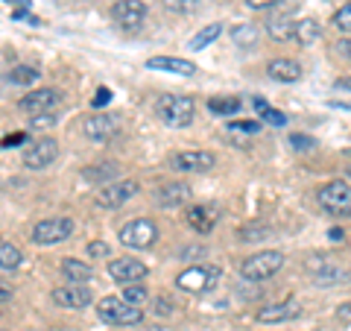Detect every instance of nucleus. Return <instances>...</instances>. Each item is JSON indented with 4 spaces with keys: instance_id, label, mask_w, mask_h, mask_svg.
<instances>
[{
    "instance_id": "obj_1",
    "label": "nucleus",
    "mask_w": 351,
    "mask_h": 331,
    "mask_svg": "<svg viewBox=\"0 0 351 331\" xmlns=\"http://www.w3.org/2000/svg\"><path fill=\"white\" fill-rule=\"evenodd\" d=\"M193 112H196L193 97H184V94H161L158 103H156V115L167 126H176V129L191 126Z\"/></svg>"
},
{
    "instance_id": "obj_2",
    "label": "nucleus",
    "mask_w": 351,
    "mask_h": 331,
    "mask_svg": "<svg viewBox=\"0 0 351 331\" xmlns=\"http://www.w3.org/2000/svg\"><path fill=\"white\" fill-rule=\"evenodd\" d=\"M219 279H223V270L214 267V264H199V267H188L176 275V288L184 293H211Z\"/></svg>"
},
{
    "instance_id": "obj_3",
    "label": "nucleus",
    "mask_w": 351,
    "mask_h": 331,
    "mask_svg": "<svg viewBox=\"0 0 351 331\" xmlns=\"http://www.w3.org/2000/svg\"><path fill=\"white\" fill-rule=\"evenodd\" d=\"M281 267H284V255H281V252L267 249V252H258V255H252V258H246L243 264H240V275H243L246 282H267Z\"/></svg>"
},
{
    "instance_id": "obj_4",
    "label": "nucleus",
    "mask_w": 351,
    "mask_h": 331,
    "mask_svg": "<svg viewBox=\"0 0 351 331\" xmlns=\"http://www.w3.org/2000/svg\"><path fill=\"white\" fill-rule=\"evenodd\" d=\"M316 203H319L322 212L328 214H343V217H351V185L348 182H328L316 191Z\"/></svg>"
},
{
    "instance_id": "obj_5",
    "label": "nucleus",
    "mask_w": 351,
    "mask_h": 331,
    "mask_svg": "<svg viewBox=\"0 0 351 331\" xmlns=\"http://www.w3.org/2000/svg\"><path fill=\"white\" fill-rule=\"evenodd\" d=\"M97 314H100L103 323H112V326H138L141 319H144L141 308L123 302L120 296H106V299H100Z\"/></svg>"
},
{
    "instance_id": "obj_6",
    "label": "nucleus",
    "mask_w": 351,
    "mask_h": 331,
    "mask_svg": "<svg viewBox=\"0 0 351 331\" xmlns=\"http://www.w3.org/2000/svg\"><path fill=\"white\" fill-rule=\"evenodd\" d=\"M156 240H158V226L147 217H138L120 229V244H126L132 249H147L156 244Z\"/></svg>"
},
{
    "instance_id": "obj_7",
    "label": "nucleus",
    "mask_w": 351,
    "mask_h": 331,
    "mask_svg": "<svg viewBox=\"0 0 351 331\" xmlns=\"http://www.w3.org/2000/svg\"><path fill=\"white\" fill-rule=\"evenodd\" d=\"M73 235V220L71 217H50V220H41L32 229V240L41 247L47 244H59V240H68Z\"/></svg>"
},
{
    "instance_id": "obj_8",
    "label": "nucleus",
    "mask_w": 351,
    "mask_h": 331,
    "mask_svg": "<svg viewBox=\"0 0 351 331\" xmlns=\"http://www.w3.org/2000/svg\"><path fill=\"white\" fill-rule=\"evenodd\" d=\"M59 103H62V94L56 88H36V91H29L27 97H21V112H27L32 117L53 115Z\"/></svg>"
},
{
    "instance_id": "obj_9",
    "label": "nucleus",
    "mask_w": 351,
    "mask_h": 331,
    "mask_svg": "<svg viewBox=\"0 0 351 331\" xmlns=\"http://www.w3.org/2000/svg\"><path fill=\"white\" fill-rule=\"evenodd\" d=\"M59 159V144L53 138H38L24 150V168L29 170H44Z\"/></svg>"
},
{
    "instance_id": "obj_10",
    "label": "nucleus",
    "mask_w": 351,
    "mask_h": 331,
    "mask_svg": "<svg viewBox=\"0 0 351 331\" xmlns=\"http://www.w3.org/2000/svg\"><path fill=\"white\" fill-rule=\"evenodd\" d=\"M217 168V156L208 150H184L173 156V170L179 173H208Z\"/></svg>"
},
{
    "instance_id": "obj_11",
    "label": "nucleus",
    "mask_w": 351,
    "mask_h": 331,
    "mask_svg": "<svg viewBox=\"0 0 351 331\" xmlns=\"http://www.w3.org/2000/svg\"><path fill=\"white\" fill-rule=\"evenodd\" d=\"M138 194V182H108L103 185L100 191H97V205L100 208H120V205H126L132 196Z\"/></svg>"
},
{
    "instance_id": "obj_12",
    "label": "nucleus",
    "mask_w": 351,
    "mask_h": 331,
    "mask_svg": "<svg viewBox=\"0 0 351 331\" xmlns=\"http://www.w3.org/2000/svg\"><path fill=\"white\" fill-rule=\"evenodd\" d=\"M108 275L117 282V284H135L141 279H147L149 275V267L144 261H138V258H114L112 264H108Z\"/></svg>"
},
{
    "instance_id": "obj_13",
    "label": "nucleus",
    "mask_w": 351,
    "mask_h": 331,
    "mask_svg": "<svg viewBox=\"0 0 351 331\" xmlns=\"http://www.w3.org/2000/svg\"><path fill=\"white\" fill-rule=\"evenodd\" d=\"M307 270H311L313 282L319 284V288H334V284H339V282L351 279V273L339 270L337 264H334L331 258H325V255H319V258H311V264H307Z\"/></svg>"
},
{
    "instance_id": "obj_14",
    "label": "nucleus",
    "mask_w": 351,
    "mask_h": 331,
    "mask_svg": "<svg viewBox=\"0 0 351 331\" xmlns=\"http://www.w3.org/2000/svg\"><path fill=\"white\" fill-rule=\"evenodd\" d=\"M112 18L117 21L120 27L138 30L141 24H144V18H147V3L144 0H117V3L112 6Z\"/></svg>"
},
{
    "instance_id": "obj_15",
    "label": "nucleus",
    "mask_w": 351,
    "mask_h": 331,
    "mask_svg": "<svg viewBox=\"0 0 351 331\" xmlns=\"http://www.w3.org/2000/svg\"><path fill=\"white\" fill-rule=\"evenodd\" d=\"M117 129H120L117 115H91L82 120V132L91 141H108L112 135H117Z\"/></svg>"
},
{
    "instance_id": "obj_16",
    "label": "nucleus",
    "mask_w": 351,
    "mask_h": 331,
    "mask_svg": "<svg viewBox=\"0 0 351 331\" xmlns=\"http://www.w3.org/2000/svg\"><path fill=\"white\" fill-rule=\"evenodd\" d=\"M53 302L59 308H68V311H82L91 305V290L85 284H64V288L53 290Z\"/></svg>"
},
{
    "instance_id": "obj_17",
    "label": "nucleus",
    "mask_w": 351,
    "mask_h": 331,
    "mask_svg": "<svg viewBox=\"0 0 351 331\" xmlns=\"http://www.w3.org/2000/svg\"><path fill=\"white\" fill-rule=\"evenodd\" d=\"M184 217H188V226H191L193 231H199V235H208V231L217 226L219 212H217V205H205V203H199V205H191Z\"/></svg>"
},
{
    "instance_id": "obj_18",
    "label": "nucleus",
    "mask_w": 351,
    "mask_h": 331,
    "mask_svg": "<svg viewBox=\"0 0 351 331\" xmlns=\"http://www.w3.org/2000/svg\"><path fill=\"white\" fill-rule=\"evenodd\" d=\"M295 317H299V305H295L293 299H287V302L263 305L258 311V323L272 326V323H287V319H295Z\"/></svg>"
},
{
    "instance_id": "obj_19",
    "label": "nucleus",
    "mask_w": 351,
    "mask_h": 331,
    "mask_svg": "<svg viewBox=\"0 0 351 331\" xmlns=\"http://www.w3.org/2000/svg\"><path fill=\"white\" fill-rule=\"evenodd\" d=\"M147 68L149 71H167V73H179V76H193L196 73V65L191 59H179V56H152L147 59Z\"/></svg>"
},
{
    "instance_id": "obj_20",
    "label": "nucleus",
    "mask_w": 351,
    "mask_h": 331,
    "mask_svg": "<svg viewBox=\"0 0 351 331\" xmlns=\"http://www.w3.org/2000/svg\"><path fill=\"white\" fill-rule=\"evenodd\" d=\"M267 73L276 82H299L302 80V65L293 59H272L267 65Z\"/></svg>"
},
{
    "instance_id": "obj_21",
    "label": "nucleus",
    "mask_w": 351,
    "mask_h": 331,
    "mask_svg": "<svg viewBox=\"0 0 351 331\" xmlns=\"http://www.w3.org/2000/svg\"><path fill=\"white\" fill-rule=\"evenodd\" d=\"M156 200L158 205L164 208H176V205H184L191 200V185H184V182H173V185H164L161 191L156 194Z\"/></svg>"
},
{
    "instance_id": "obj_22",
    "label": "nucleus",
    "mask_w": 351,
    "mask_h": 331,
    "mask_svg": "<svg viewBox=\"0 0 351 331\" xmlns=\"http://www.w3.org/2000/svg\"><path fill=\"white\" fill-rule=\"evenodd\" d=\"M62 273H64V279H68L71 284H82V282H91L94 279L91 264L76 261V258H64L62 261Z\"/></svg>"
},
{
    "instance_id": "obj_23",
    "label": "nucleus",
    "mask_w": 351,
    "mask_h": 331,
    "mask_svg": "<svg viewBox=\"0 0 351 331\" xmlns=\"http://www.w3.org/2000/svg\"><path fill=\"white\" fill-rule=\"evenodd\" d=\"M255 132H261L258 120H234V124H228V141L234 147H246L249 135H255Z\"/></svg>"
},
{
    "instance_id": "obj_24",
    "label": "nucleus",
    "mask_w": 351,
    "mask_h": 331,
    "mask_svg": "<svg viewBox=\"0 0 351 331\" xmlns=\"http://www.w3.org/2000/svg\"><path fill=\"white\" fill-rule=\"evenodd\" d=\"M319 36H322V30H319V24H316L313 18L295 21V27H293V41H299L302 47H307V44H313V41H319Z\"/></svg>"
},
{
    "instance_id": "obj_25",
    "label": "nucleus",
    "mask_w": 351,
    "mask_h": 331,
    "mask_svg": "<svg viewBox=\"0 0 351 331\" xmlns=\"http://www.w3.org/2000/svg\"><path fill=\"white\" fill-rule=\"evenodd\" d=\"M21 261H24V252H21L12 240H3L0 238V273H12L21 267Z\"/></svg>"
},
{
    "instance_id": "obj_26",
    "label": "nucleus",
    "mask_w": 351,
    "mask_h": 331,
    "mask_svg": "<svg viewBox=\"0 0 351 331\" xmlns=\"http://www.w3.org/2000/svg\"><path fill=\"white\" fill-rule=\"evenodd\" d=\"M293 27H295L293 15H276V18H269L267 32H269L272 41H290L293 38Z\"/></svg>"
},
{
    "instance_id": "obj_27",
    "label": "nucleus",
    "mask_w": 351,
    "mask_h": 331,
    "mask_svg": "<svg viewBox=\"0 0 351 331\" xmlns=\"http://www.w3.org/2000/svg\"><path fill=\"white\" fill-rule=\"evenodd\" d=\"M117 164L114 161H106V164H91V168H85L82 170V176L88 182H94V185H108L117 176Z\"/></svg>"
},
{
    "instance_id": "obj_28",
    "label": "nucleus",
    "mask_w": 351,
    "mask_h": 331,
    "mask_svg": "<svg viewBox=\"0 0 351 331\" xmlns=\"http://www.w3.org/2000/svg\"><path fill=\"white\" fill-rule=\"evenodd\" d=\"M258 38H261V32H258V27L255 24H234L232 27V41L237 44V47H255L258 44Z\"/></svg>"
},
{
    "instance_id": "obj_29",
    "label": "nucleus",
    "mask_w": 351,
    "mask_h": 331,
    "mask_svg": "<svg viewBox=\"0 0 351 331\" xmlns=\"http://www.w3.org/2000/svg\"><path fill=\"white\" fill-rule=\"evenodd\" d=\"M240 109H243V100L240 97H211L208 100V112H214V115H237Z\"/></svg>"
},
{
    "instance_id": "obj_30",
    "label": "nucleus",
    "mask_w": 351,
    "mask_h": 331,
    "mask_svg": "<svg viewBox=\"0 0 351 331\" xmlns=\"http://www.w3.org/2000/svg\"><path fill=\"white\" fill-rule=\"evenodd\" d=\"M219 32H223V24H208V27H202V30L191 38V50H202V47H208L211 41L219 38Z\"/></svg>"
},
{
    "instance_id": "obj_31",
    "label": "nucleus",
    "mask_w": 351,
    "mask_h": 331,
    "mask_svg": "<svg viewBox=\"0 0 351 331\" xmlns=\"http://www.w3.org/2000/svg\"><path fill=\"white\" fill-rule=\"evenodd\" d=\"M38 68H32V65H15L12 71H9V82L12 85H32L38 80Z\"/></svg>"
},
{
    "instance_id": "obj_32",
    "label": "nucleus",
    "mask_w": 351,
    "mask_h": 331,
    "mask_svg": "<svg viewBox=\"0 0 351 331\" xmlns=\"http://www.w3.org/2000/svg\"><path fill=\"white\" fill-rule=\"evenodd\" d=\"M123 302H129V305H135V308H141L147 299H149V290L144 288V284H123V296H120Z\"/></svg>"
},
{
    "instance_id": "obj_33",
    "label": "nucleus",
    "mask_w": 351,
    "mask_h": 331,
    "mask_svg": "<svg viewBox=\"0 0 351 331\" xmlns=\"http://www.w3.org/2000/svg\"><path fill=\"white\" fill-rule=\"evenodd\" d=\"M164 9L176 15H191L199 9V0H164Z\"/></svg>"
},
{
    "instance_id": "obj_34",
    "label": "nucleus",
    "mask_w": 351,
    "mask_h": 331,
    "mask_svg": "<svg viewBox=\"0 0 351 331\" xmlns=\"http://www.w3.org/2000/svg\"><path fill=\"white\" fill-rule=\"evenodd\" d=\"M269 235V229L267 226H258V223H249L240 229V240H263Z\"/></svg>"
},
{
    "instance_id": "obj_35",
    "label": "nucleus",
    "mask_w": 351,
    "mask_h": 331,
    "mask_svg": "<svg viewBox=\"0 0 351 331\" xmlns=\"http://www.w3.org/2000/svg\"><path fill=\"white\" fill-rule=\"evenodd\" d=\"M334 27H337L339 32H346V36H351V3H346V6L334 15Z\"/></svg>"
},
{
    "instance_id": "obj_36",
    "label": "nucleus",
    "mask_w": 351,
    "mask_h": 331,
    "mask_svg": "<svg viewBox=\"0 0 351 331\" xmlns=\"http://www.w3.org/2000/svg\"><path fill=\"white\" fill-rule=\"evenodd\" d=\"M290 147H293V150H299V152H307V150H313V147H316V138L302 135V132H293V135H290Z\"/></svg>"
},
{
    "instance_id": "obj_37",
    "label": "nucleus",
    "mask_w": 351,
    "mask_h": 331,
    "mask_svg": "<svg viewBox=\"0 0 351 331\" xmlns=\"http://www.w3.org/2000/svg\"><path fill=\"white\" fill-rule=\"evenodd\" d=\"M152 308H156V314H161V317H170L176 311V305L167 299V296H156V299H152Z\"/></svg>"
},
{
    "instance_id": "obj_38",
    "label": "nucleus",
    "mask_w": 351,
    "mask_h": 331,
    "mask_svg": "<svg viewBox=\"0 0 351 331\" xmlns=\"http://www.w3.org/2000/svg\"><path fill=\"white\" fill-rule=\"evenodd\" d=\"M108 252H112V247H108L106 240H91V244H88V255L91 258H106Z\"/></svg>"
},
{
    "instance_id": "obj_39",
    "label": "nucleus",
    "mask_w": 351,
    "mask_h": 331,
    "mask_svg": "<svg viewBox=\"0 0 351 331\" xmlns=\"http://www.w3.org/2000/svg\"><path fill=\"white\" fill-rule=\"evenodd\" d=\"M261 117L267 120V124H272V126H284V124H287V117H284V112H278V109H267Z\"/></svg>"
},
{
    "instance_id": "obj_40",
    "label": "nucleus",
    "mask_w": 351,
    "mask_h": 331,
    "mask_svg": "<svg viewBox=\"0 0 351 331\" xmlns=\"http://www.w3.org/2000/svg\"><path fill=\"white\" fill-rule=\"evenodd\" d=\"M27 141V132H15V135H6L3 141H0V147L3 150H12V147H18V144H24Z\"/></svg>"
},
{
    "instance_id": "obj_41",
    "label": "nucleus",
    "mask_w": 351,
    "mask_h": 331,
    "mask_svg": "<svg viewBox=\"0 0 351 331\" xmlns=\"http://www.w3.org/2000/svg\"><path fill=\"white\" fill-rule=\"evenodd\" d=\"M281 3H284V0H246L249 9H276Z\"/></svg>"
},
{
    "instance_id": "obj_42",
    "label": "nucleus",
    "mask_w": 351,
    "mask_h": 331,
    "mask_svg": "<svg viewBox=\"0 0 351 331\" xmlns=\"http://www.w3.org/2000/svg\"><path fill=\"white\" fill-rule=\"evenodd\" d=\"M97 109H103V106H108L112 103V91H108V88H100V91L94 94V100H91Z\"/></svg>"
},
{
    "instance_id": "obj_43",
    "label": "nucleus",
    "mask_w": 351,
    "mask_h": 331,
    "mask_svg": "<svg viewBox=\"0 0 351 331\" xmlns=\"http://www.w3.org/2000/svg\"><path fill=\"white\" fill-rule=\"evenodd\" d=\"M334 50H337V53H339V56H343V59H348V62H351V36H346V38H339Z\"/></svg>"
},
{
    "instance_id": "obj_44",
    "label": "nucleus",
    "mask_w": 351,
    "mask_h": 331,
    "mask_svg": "<svg viewBox=\"0 0 351 331\" xmlns=\"http://www.w3.org/2000/svg\"><path fill=\"white\" fill-rule=\"evenodd\" d=\"M337 317L343 319V323H351V302H346V305H339L337 308Z\"/></svg>"
},
{
    "instance_id": "obj_45",
    "label": "nucleus",
    "mask_w": 351,
    "mask_h": 331,
    "mask_svg": "<svg viewBox=\"0 0 351 331\" xmlns=\"http://www.w3.org/2000/svg\"><path fill=\"white\" fill-rule=\"evenodd\" d=\"M196 255L202 258V255H205V247H191V249H184V252H182V258H184V261H188V258H196Z\"/></svg>"
},
{
    "instance_id": "obj_46",
    "label": "nucleus",
    "mask_w": 351,
    "mask_h": 331,
    "mask_svg": "<svg viewBox=\"0 0 351 331\" xmlns=\"http://www.w3.org/2000/svg\"><path fill=\"white\" fill-rule=\"evenodd\" d=\"M9 299H12V288L0 282V305H3V302H9Z\"/></svg>"
},
{
    "instance_id": "obj_47",
    "label": "nucleus",
    "mask_w": 351,
    "mask_h": 331,
    "mask_svg": "<svg viewBox=\"0 0 351 331\" xmlns=\"http://www.w3.org/2000/svg\"><path fill=\"white\" fill-rule=\"evenodd\" d=\"M334 88H346V91H351V73H348V76H337Z\"/></svg>"
},
{
    "instance_id": "obj_48",
    "label": "nucleus",
    "mask_w": 351,
    "mask_h": 331,
    "mask_svg": "<svg viewBox=\"0 0 351 331\" xmlns=\"http://www.w3.org/2000/svg\"><path fill=\"white\" fill-rule=\"evenodd\" d=\"M53 124V115H38L32 117V126H50Z\"/></svg>"
},
{
    "instance_id": "obj_49",
    "label": "nucleus",
    "mask_w": 351,
    "mask_h": 331,
    "mask_svg": "<svg viewBox=\"0 0 351 331\" xmlns=\"http://www.w3.org/2000/svg\"><path fill=\"white\" fill-rule=\"evenodd\" d=\"M252 103H255V109H258L261 115H263V112H267V109H269V106H267V100H263V97H255V100H252Z\"/></svg>"
},
{
    "instance_id": "obj_50",
    "label": "nucleus",
    "mask_w": 351,
    "mask_h": 331,
    "mask_svg": "<svg viewBox=\"0 0 351 331\" xmlns=\"http://www.w3.org/2000/svg\"><path fill=\"white\" fill-rule=\"evenodd\" d=\"M328 238H331V240H343L346 231H343V229H331V231H328Z\"/></svg>"
},
{
    "instance_id": "obj_51",
    "label": "nucleus",
    "mask_w": 351,
    "mask_h": 331,
    "mask_svg": "<svg viewBox=\"0 0 351 331\" xmlns=\"http://www.w3.org/2000/svg\"><path fill=\"white\" fill-rule=\"evenodd\" d=\"M346 173H348V179H351V168H346Z\"/></svg>"
},
{
    "instance_id": "obj_52",
    "label": "nucleus",
    "mask_w": 351,
    "mask_h": 331,
    "mask_svg": "<svg viewBox=\"0 0 351 331\" xmlns=\"http://www.w3.org/2000/svg\"><path fill=\"white\" fill-rule=\"evenodd\" d=\"M346 152H348V156H351V147H348V150H346Z\"/></svg>"
}]
</instances>
